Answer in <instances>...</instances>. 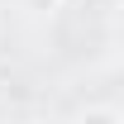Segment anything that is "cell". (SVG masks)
Here are the masks:
<instances>
[{"label":"cell","mask_w":124,"mask_h":124,"mask_svg":"<svg viewBox=\"0 0 124 124\" xmlns=\"http://www.w3.org/2000/svg\"><path fill=\"white\" fill-rule=\"evenodd\" d=\"M77 124H124V119L115 115V110H105V105H100V110H86V115H81Z\"/></svg>","instance_id":"1"}]
</instances>
